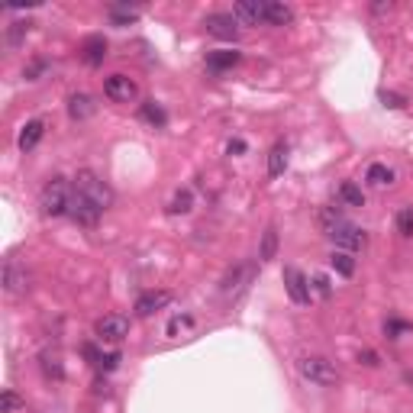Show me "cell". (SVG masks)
<instances>
[{"mask_svg":"<svg viewBox=\"0 0 413 413\" xmlns=\"http://www.w3.org/2000/svg\"><path fill=\"white\" fill-rule=\"evenodd\" d=\"M239 65V52H226V49H216V52L207 55V68L210 71H226Z\"/></svg>","mask_w":413,"mask_h":413,"instance_id":"obj_17","label":"cell"},{"mask_svg":"<svg viewBox=\"0 0 413 413\" xmlns=\"http://www.w3.org/2000/svg\"><path fill=\"white\" fill-rule=\"evenodd\" d=\"M300 375H304L307 381L320 384V388H329V384L339 381L336 365L329 359H323V355H304V359H300Z\"/></svg>","mask_w":413,"mask_h":413,"instance_id":"obj_3","label":"cell"},{"mask_svg":"<svg viewBox=\"0 0 413 413\" xmlns=\"http://www.w3.org/2000/svg\"><path fill=\"white\" fill-rule=\"evenodd\" d=\"M168 304H171L168 291H149L136 300V316H152L155 310H161V307H168Z\"/></svg>","mask_w":413,"mask_h":413,"instance_id":"obj_13","label":"cell"},{"mask_svg":"<svg viewBox=\"0 0 413 413\" xmlns=\"http://www.w3.org/2000/svg\"><path fill=\"white\" fill-rule=\"evenodd\" d=\"M104 94H107L110 100H116V104H132V100L139 97V87H136V81L126 75H110L107 81H104Z\"/></svg>","mask_w":413,"mask_h":413,"instance_id":"obj_6","label":"cell"},{"mask_svg":"<svg viewBox=\"0 0 413 413\" xmlns=\"http://www.w3.org/2000/svg\"><path fill=\"white\" fill-rule=\"evenodd\" d=\"M97 365L104 368V371H113L116 365H120V352H110V355H100L97 359Z\"/></svg>","mask_w":413,"mask_h":413,"instance_id":"obj_33","label":"cell"},{"mask_svg":"<svg viewBox=\"0 0 413 413\" xmlns=\"http://www.w3.org/2000/svg\"><path fill=\"white\" fill-rule=\"evenodd\" d=\"M42 132H46V123H42V120H30V123H26L23 132H20V152H32V149L39 146Z\"/></svg>","mask_w":413,"mask_h":413,"instance_id":"obj_15","label":"cell"},{"mask_svg":"<svg viewBox=\"0 0 413 413\" xmlns=\"http://www.w3.org/2000/svg\"><path fill=\"white\" fill-rule=\"evenodd\" d=\"M233 152H245V142H242V139H236V142H230V155Z\"/></svg>","mask_w":413,"mask_h":413,"instance_id":"obj_37","label":"cell"},{"mask_svg":"<svg viewBox=\"0 0 413 413\" xmlns=\"http://www.w3.org/2000/svg\"><path fill=\"white\" fill-rule=\"evenodd\" d=\"M284 288H288L294 304H307L310 300V284H307V278L300 275L297 268H284Z\"/></svg>","mask_w":413,"mask_h":413,"instance_id":"obj_11","label":"cell"},{"mask_svg":"<svg viewBox=\"0 0 413 413\" xmlns=\"http://www.w3.org/2000/svg\"><path fill=\"white\" fill-rule=\"evenodd\" d=\"M294 20V10L288 4H278V0H265V23L271 26H288Z\"/></svg>","mask_w":413,"mask_h":413,"instance_id":"obj_14","label":"cell"},{"mask_svg":"<svg viewBox=\"0 0 413 413\" xmlns=\"http://www.w3.org/2000/svg\"><path fill=\"white\" fill-rule=\"evenodd\" d=\"M204 26H207V32L216 39H236L239 36V23L233 13H210L204 20Z\"/></svg>","mask_w":413,"mask_h":413,"instance_id":"obj_9","label":"cell"},{"mask_svg":"<svg viewBox=\"0 0 413 413\" xmlns=\"http://www.w3.org/2000/svg\"><path fill=\"white\" fill-rule=\"evenodd\" d=\"M326 236L333 239L343 252H352V249H362V245H365V233H362L355 223H349V220L333 223V226L326 230Z\"/></svg>","mask_w":413,"mask_h":413,"instance_id":"obj_4","label":"cell"},{"mask_svg":"<svg viewBox=\"0 0 413 413\" xmlns=\"http://www.w3.org/2000/svg\"><path fill=\"white\" fill-rule=\"evenodd\" d=\"M365 181H371L375 187H390V184H394V171H390L388 165H381V161H375V165H368Z\"/></svg>","mask_w":413,"mask_h":413,"instance_id":"obj_19","label":"cell"},{"mask_svg":"<svg viewBox=\"0 0 413 413\" xmlns=\"http://www.w3.org/2000/svg\"><path fill=\"white\" fill-rule=\"evenodd\" d=\"M75 191L81 194V197H87L91 204H97L100 210H107L110 207V200H113V191H110L107 184L100 181L94 171H78V178H75Z\"/></svg>","mask_w":413,"mask_h":413,"instance_id":"obj_2","label":"cell"},{"mask_svg":"<svg viewBox=\"0 0 413 413\" xmlns=\"http://www.w3.org/2000/svg\"><path fill=\"white\" fill-rule=\"evenodd\" d=\"M284 165H288V146L278 142V146H271V152H268V175L278 178L284 171Z\"/></svg>","mask_w":413,"mask_h":413,"instance_id":"obj_20","label":"cell"},{"mask_svg":"<svg viewBox=\"0 0 413 413\" xmlns=\"http://www.w3.org/2000/svg\"><path fill=\"white\" fill-rule=\"evenodd\" d=\"M245 278H249V268H245V265H239L236 271H230V275L223 278V288H220V291L226 294V297H233V294H239V288H242L239 281H245Z\"/></svg>","mask_w":413,"mask_h":413,"instance_id":"obj_23","label":"cell"},{"mask_svg":"<svg viewBox=\"0 0 413 413\" xmlns=\"http://www.w3.org/2000/svg\"><path fill=\"white\" fill-rule=\"evenodd\" d=\"M314 288H316V294H320V297H329V294H333V284H329L326 275H316L314 278Z\"/></svg>","mask_w":413,"mask_h":413,"instance_id":"obj_32","label":"cell"},{"mask_svg":"<svg viewBox=\"0 0 413 413\" xmlns=\"http://www.w3.org/2000/svg\"><path fill=\"white\" fill-rule=\"evenodd\" d=\"M97 113V104H94L91 94H71L68 97V116L71 120H91V116Z\"/></svg>","mask_w":413,"mask_h":413,"instance_id":"obj_12","label":"cell"},{"mask_svg":"<svg viewBox=\"0 0 413 413\" xmlns=\"http://www.w3.org/2000/svg\"><path fill=\"white\" fill-rule=\"evenodd\" d=\"M81 58H85L87 65H100V61L107 58V42H104V36L85 39V46H81Z\"/></svg>","mask_w":413,"mask_h":413,"instance_id":"obj_16","label":"cell"},{"mask_svg":"<svg viewBox=\"0 0 413 413\" xmlns=\"http://www.w3.org/2000/svg\"><path fill=\"white\" fill-rule=\"evenodd\" d=\"M168 210L171 214H187V210H191V191H178Z\"/></svg>","mask_w":413,"mask_h":413,"instance_id":"obj_29","label":"cell"},{"mask_svg":"<svg viewBox=\"0 0 413 413\" xmlns=\"http://www.w3.org/2000/svg\"><path fill=\"white\" fill-rule=\"evenodd\" d=\"M384 104H390V107H404V100L394 97V94H384Z\"/></svg>","mask_w":413,"mask_h":413,"instance_id":"obj_36","label":"cell"},{"mask_svg":"<svg viewBox=\"0 0 413 413\" xmlns=\"http://www.w3.org/2000/svg\"><path fill=\"white\" fill-rule=\"evenodd\" d=\"M339 197H343L349 207H362V204H365V194H362V187H359V184H352V181H345L343 187H339Z\"/></svg>","mask_w":413,"mask_h":413,"instance_id":"obj_24","label":"cell"},{"mask_svg":"<svg viewBox=\"0 0 413 413\" xmlns=\"http://www.w3.org/2000/svg\"><path fill=\"white\" fill-rule=\"evenodd\" d=\"M26 32H30V23H23V20L10 23V30H7V46H10V49H16V46H20V42L26 39Z\"/></svg>","mask_w":413,"mask_h":413,"instance_id":"obj_26","label":"cell"},{"mask_svg":"<svg viewBox=\"0 0 413 413\" xmlns=\"http://www.w3.org/2000/svg\"><path fill=\"white\" fill-rule=\"evenodd\" d=\"M71 187L65 178H52V181L42 187L39 194V207H42V216H61L68 214V204H71Z\"/></svg>","mask_w":413,"mask_h":413,"instance_id":"obj_1","label":"cell"},{"mask_svg":"<svg viewBox=\"0 0 413 413\" xmlns=\"http://www.w3.org/2000/svg\"><path fill=\"white\" fill-rule=\"evenodd\" d=\"M97 336L104 339V343H123V339L130 336V320L120 314L104 316V320L97 323Z\"/></svg>","mask_w":413,"mask_h":413,"instance_id":"obj_8","label":"cell"},{"mask_svg":"<svg viewBox=\"0 0 413 413\" xmlns=\"http://www.w3.org/2000/svg\"><path fill=\"white\" fill-rule=\"evenodd\" d=\"M233 16H236V23H242V26L265 23V0H239L236 7H233Z\"/></svg>","mask_w":413,"mask_h":413,"instance_id":"obj_10","label":"cell"},{"mask_svg":"<svg viewBox=\"0 0 413 413\" xmlns=\"http://www.w3.org/2000/svg\"><path fill=\"white\" fill-rule=\"evenodd\" d=\"M100 214H104V210H100L97 204H91V200L87 197H81V194H71V204H68V216L75 223H81V226H97V220H100Z\"/></svg>","mask_w":413,"mask_h":413,"instance_id":"obj_7","label":"cell"},{"mask_svg":"<svg viewBox=\"0 0 413 413\" xmlns=\"http://www.w3.org/2000/svg\"><path fill=\"white\" fill-rule=\"evenodd\" d=\"M42 371H46V375L49 378H55V381H58V378L61 375H65V368H61V359H58V355H42Z\"/></svg>","mask_w":413,"mask_h":413,"instance_id":"obj_27","label":"cell"},{"mask_svg":"<svg viewBox=\"0 0 413 413\" xmlns=\"http://www.w3.org/2000/svg\"><path fill=\"white\" fill-rule=\"evenodd\" d=\"M139 20V7H130V4H113L110 7V23L113 26H130Z\"/></svg>","mask_w":413,"mask_h":413,"instance_id":"obj_18","label":"cell"},{"mask_svg":"<svg viewBox=\"0 0 413 413\" xmlns=\"http://www.w3.org/2000/svg\"><path fill=\"white\" fill-rule=\"evenodd\" d=\"M329 265L336 268L343 278H352V275H355V259H352V252H343V249H339V252L329 255Z\"/></svg>","mask_w":413,"mask_h":413,"instance_id":"obj_22","label":"cell"},{"mask_svg":"<svg viewBox=\"0 0 413 413\" xmlns=\"http://www.w3.org/2000/svg\"><path fill=\"white\" fill-rule=\"evenodd\" d=\"M20 407V397H16L13 390H4V400H0V413H13Z\"/></svg>","mask_w":413,"mask_h":413,"instance_id":"obj_31","label":"cell"},{"mask_svg":"<svg viewBox=\"0 0 413 413\" xmlns=\"http://www.w3.org/2000/svg\"><path fill=\"white\" fill-rule=\"evenodd\" d=\"M410 323H404V320H388V323H384V333H388V336L390 339H397L400 336V333H410Z\"/></svg>","mask_w":413,"mask_h":413,"instance_id":"obj_30","label":"cell"},{"mask_svg":"<svg viewBox=\"0 0 413 413\" xmlns=\"http://www.w3.org/2000/svg\"><path fill=\"white\" fill-rule=\"evenodd\" d=\"M181 326H191V316H175V320H171V326H168V333L175 336Z\"/></svg>","mask_w":413,"mask_h":413,"instance_id":"obj_34","label":"cell"},{"mask_svg":"<svg viewBox=\"0 0 413 413\" xmlns=\"http://www.w3.org/2000/svg\"><path fill=\"white\" fill-rule=\"evenodd\" d=\"M359 362H362V365H368V368H375V365H378V355L365 349V352H359Z\"/></svg>","mask_w":413,"mask_h":413,"instance_id":"obj_35","label":"cell"},{"mask_svg":"<svg viewBox=\"0 0 413 413\" xmlns=\"http://www.w3.org/2000/svg\"><path fill=\"white\" fill-rule=\"evenodd\" d=\"M397 233L400 236H413V207H404L397 214Z\"/></svg>","mask_w":413,"mask_h":413,"instance_id":"obj_28","label":"cell"},{"mask_svg":"<svg viewBox=\"0 0 413 413\" xmlns=\"http://www.w3.org/2000/svg\"><path fill=\"white\" fill-rule=\"evenodd\" d=\"M4 291L10 297H20V294L30 291V271L20 259H7L4 261Z\"/></svg>","mask_w":413,"mask_h":413,"instance_id":"obj_5","label":"cell"},{"mask_svg":"<svg viewBox=\"0 0 413 413\" xmlns=\"http://www.w3.org/2000/svg\"><path fill=\"white\" fill-rule=\"evenodd\" d=\"M278 255V230L275 226H268L265 233H261V245H259V259L261 261H271Z\"/></svg>","mask_w":413,"mask_h":413,"instance_id":"obj_21","label":"cell"},{"mask_svg":"<svg viewBox=\"0 0 413 413\" xmlns=\"http://www.w3.org/2000/svg\"><path fill=\"white\" fill-rule=\"evenodd\" d=\"M142 120H149L152 126H165L168 116H165V110H161L155 100H146V104H142Z\"/></svg>","mask_w":413,"mask_h":413,"instance_id":"obj_25","label":"cell"}]
</instances>
